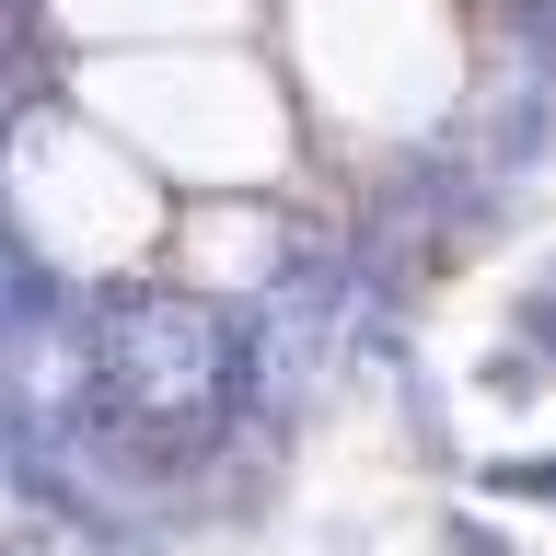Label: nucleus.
Instances as JSON below:
<instances>
[{"label":"nucleus","instance_id":"obj_1","mask_svg":"<svg viewBox=\"0 0 556 556\" xmlns=\"http://www.w3.org/2000/svg\"><path fill=\"white\" fill-rule=\"evenodd\" d=\"M382 394H394V441H406V464L429 486H464L476 452H464V394H452V371H429L417 348H394V359H382Z\"/></svg>","mask_w":556,"mask_h":556},{"label":"nucleus","instance_id":"obj_4","mask_svg":"<svg viewBox=\"0 0 556 556\" xmlns=\"http://www.w3.org/2000/svg\"><path fill=\"white\" fill-rule=\"evenodd\" d=\"M486 510H556V452H498V464H464Z\"/></svg>","mask_w":556,"mask_h":556},{"label":"nucleus","instance_id":"obj_5","mask_svg":"<svg viewBox=\"0 0 556 556\" xmlns=\"http://www.w3.org/2000/svg\"><path fill=\"white\" fill-rule=\"evenodd\" d=\"M186 533H163V521H139V510H104L93 533H70V556H174Z\"/></svg>","mask_w":556,"mask_h":556},{"label":"nucleus","instance_id":"obj_3","mask_svg":"<svg viewBox=\"0 0 556 556\" xmlns=\"http://www.w3.org/2000/svg\"><path fill=\"white\" fill-rule=\"evenodd\" d=\"M429 556H533V545H521L510 510H486L476 486H464V498H441V510H429Z\"/></svg>","mask_w":556,"mask_h":556},{"label":"nucleus","instance_id":"obj_7","mask_svg":"<svg viewBox=\"0 0 556 556\" xmlns=\"http://www.w3.org/2000/svg\"><path fill=\"white\" fill-rule=\"evenodd\" d=\"M325 556H371V521H325Z\"/></svg>","mask_w":556,"mask_h":556},{"label":"nucleus","instance_id":"obj_2","mask_svg":"<svg viewBox=\"0 0 556 556\" xmlns=\"http://www.w3.org/2000/svg\"><path fill=\"white\" fill-rule=\"evenodd\" d=\"M452 394H464V406H486V417H533V406L556 394V371H545V359H533L521 337H486L476 359L452 371Z\"/></svg>","mask_w":556,"mask_h":556},{"label":"nucleus","instance_id":"obj_6","mask_svg":"<svg viewBox=\"0 0 556 556\" xmlns=\"http://www.w3.org/2000/svg\"><path fill=\"white\" fill-rule=\"evenodd\" d=\"M0 556H70V533L35 521V510H12V521H0Z\"/></svg>","mask_w":556,"mask_h":556}]
</instances>
